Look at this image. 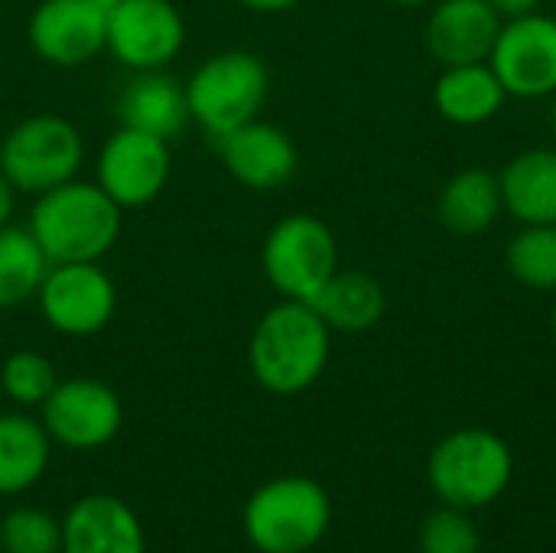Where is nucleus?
I'll return each instance as SVG.
<instances>
[{
  "label": "nucleus",
  "mask_w": 556,
  "mask_h": 553,
  "mask_svg": "<svg viewBox=\"0 0 556 553\" xmlns=\"http://www.w3.org/2000/svg\"><path fill=\"white\" fill-rule=\"evenodd\" d=\"M55 385H59L55 365L33 349L10 352L0 368V388L16 407H42L46 398L55 391Z\"/></svg>",
  "instance_id": "25"
},
{
  "label": "nucleus",
  "mask_w": 556,
  "mask_h": 553,
  "mask_svg": "<svg viewBox=\"0 0 556 553\" xmlns=\"http://www.w3.org/2000/svg\"><path fill=\"white\" fill-rule=\"evenodd\" d=\"M52 456V437L42 420L26 414H0V495H23L33 489Z\"/></svg>",
  "instance_id": "22"
},
{
  "label": "nucleus",
  "mask_w": 556,
  "mask_h": 553,
  "mask_svg": "<svg viewBox=\"0 0 556 553\" xmlns=\"http://www.w3.org/2000/svg\"><path fill=\"white\" fill-rule=\"evenodd\" d=\"M329 521L332 502L309 476H280L264 482L241 515L244 538L261 553L313 551L326 538Z\"/></svg>",
  "instance_id": "5"
},
{
  "label": "nucleus",
  "mask_w": 556,
  "mask_h": 553,
  "mask_svg": "<svg viewBox=\"0 0 556 553\" xmlns=\"http://www.w3.org/2000/svg\"><path fill=\"white\" fill-rule=\"evenodd\" d=\"M215 147L228 176L251 192L283 189L300 169V150L293 137L283 127L261 117L218 137Z\"/></svg>",
  "instance_id": "14"
},
{
  "label": "nucleus",
  "mask_w": 556,
  "mask_h": 553,
  "mask_svg": "<svg viewBox=\"0 0 556 553\" xmlns=\"http://www.w3.org/2000/svg\"><path fill=\"white\" fill-rule=\"evenodd\" d=\"M3 553H62V521L42 508H13L0 518Z\"/></svg>",
  "instance_id": "26"
},
{
  "label": "nucleus",
  "mask_w": 556,
  "mask_h": 553,
  "mask_svg": "<svg viewBox=\"0 0 556 553\" xmlns=\"http://www.w3.org/2000/svg\"><path fill=\"white\" fill-rule=\"evenodd\" d=\"M39 411L52 443L78 453L108 447L124 424V404L117 391L98 378L59 381Z\"/></svg>",
  "instance_id": "11"
},
{
  "label": "nucleus",
  "mask_w": 556,
  "mask_h": 553,
  "mask_svg": "<svg viewBox=\"0 0 556 553\" xmlns=\"http://www.w3.org/2000/svg\"><path fill=\"white\" fill-rule=\"evenodd\" d=\"M85 140L68 117L29 114L0 140V173L23 196H42L78 176Z\"/></svg>",
  "instance_id": "7"
},
{
  "label": "nucleus",
  "mask_w": 556,
  "mask_h": 553,
  "mask_svg": "<svg viewBox=\"0 0 556 553\" xmlns=\"http://www.w3.org/2000/svg\"><path fill=\"white\" fill-rule=\"evenodd\" d=\"M261 271L280 300L313 303L339 271V241L319 215H283L264 235Z\"/></svg>",
  "instance_id": "6"
},
{
  "label": "nucleus",
  "mask_w": 556,
  "mask_h": 553,
  "mask_svg": "<svg viewBox=\"0 0 556 553\" xmlns=\"http://www.w3.org/2000/svg\"><path fill=\"white\" fill-rule=\"evenodd\" d=\"M186 46V20L173 0H121L108 13V52L130 72L166 68Z\"/></svg>",
  "instance_id": "12"
},
{
  "label": "nucleus",
  "mask_w": 556,
  "mask_h": 553,
  "mask_svg": "<svg viewBox=\"0 0 556 553\" xmlns=\"http://www.w3.org/2000/svg\"><path fill=\"white\" fill-rule=\"evenodd\" d=\"M551 134H554V143H556V95L551 98Z\"/></svg>",
  "instance_id": "32"
},
{
  "label": "nucleus",
  "mask_w": 556,
  "mask_h": 553,
  "mask_svg": "<svg viewBox=\"0 0 556 553\" xmlns=\"http://www.w3.org/2000/svg\"><path fill=\"white\" fill-rule=\"evenodd\" d=\"M332 352V329L309 303L280 300L254 323L248 339V368L254 381L277 394L293 398L309 391Z\"/></svg>",
  "instance_id": "1"
},
{
  "label": "nucleus",
  "mask_w": 556,
  "mask_h": 553,
  "mask_svg": "<svg viewBox=\"0 0 556 553\" xmlns=\"http://www.w3.org/2000/svg\"><path fill=\"white\" fill-rule=\"evenodd\" d=\"M511 447L498 433L482 427H463L446 433L427 460V479L437 499L463 512L485 508L502 499L511 486Z\"/></svg>",
  "instance_id": "3"
},
{
  "label": "nucleus",
  "mask_w": 556,
  "mask_h": 553,
  "mask_svg": "<svg viewBox=\"0 0 556 553\" xmlns=\"http://www.w3.org/2000/svg\"><path fill=\"white\" fill-rule=\"evenodd\" d=\"M117 121L173 143L186 124H192L182 81L166 68L134 72V78L117 95Z\"/></svg>",
  "instance_id": "17"
},
{
  "label": "nucleus",
  "mask_w": 556,
  "mask_h": 553,
  "mask_svg": "<svg viewBox=\"0 0 556 553\" xmlns=\"http://www.w3.org/2000/svg\"><path fill=\"white\" fill-rule=\"evenodd\" d=\"M498 183L505 212L518 225H556V143L515 153Z\"/></svg>",
  "instance_id": "18"
},
{
  "label": "nucleus",
  "mask_w": 556,
  "mask_h": 553,
  "mask_svg": "<svg viewBox=\"0 0 556 553\" xmlns=\"http://www.w3.org/2000/svg\"><path fill=\"white\" fill-rule=\"evenodd\" d=\"M52 261L33 238L26 225L0 228V310H13L26 300H36Z\"/></svg>",
  "instance_id": "23"
},
{
  "label": "nucleus",
  "mask_w": 556,
  "mask_h": 553,
  "mask_svg": "<svg viewBox=\"0 0 556 553\" xmlns=\"http://www.w3.org/2000/svg\"><path fill=\"white\" fill-rule=\"evenodd\" d=\"M502 215H505L502 183H498V173L492 169H482V166L459 169L440 189L437 218L456 238H476L495 228Z\"/></svg>",
  "instance_id": "20"
},
{
  "label": "nucleus",
  "mask_w": 556,
  "mask_h": 553,
  "mask_svg": "<svg viewBox=\"0 0 556 553\" xmlns=\"http://www.w3.org/2000/svg\"><path fill=\"white\" fill-rule=\"evenodd\" d=\"M397 7H424V3H433V0H391Z\"/></svg>",
  "instance_id": "31"
},
{
  "label": "nucleus",
  "mask_w": 556,
  "mask_h": 553,
  "mask_svg": "<svg viewBox=\"0 0 556 553\" xmlns=\"http://www.w3.org/2000/svg\"><path fill=\"white\" fill-rule=\"evenodd\" d=\"M124 209L98 186L68 179L42 196L29 209V231L52 264L101 261L121 238Z\"/></svg>",
  "instance_id": "2"
},
{
  "label": "nucleus",
  "mask_w": 556,
  "mask_h": 553,
  "mask_svg": "<svg viewBox=\"0 0 556 553\" xmlns=\"http://www.w3.org/2000/svg\"><path fill=\"white\" fill-rule=\"evenodd\" d=\"M417 544L420 553H482V535L469 512L443 505L424 518Z\"/></svg>",
  "instance_id": "27"
},
{
  "label": "nucleus",
  "mask_w": 556,
  "mask_h": 553,
  "mask_svg": "<svg viewBox=\"0 0 556 553\" xmlns=\"http://www.w3.org/2000/svg\"><path fill=\"white\" fill-rule=\"evenodd\" d=\"M235 3H241L244 10H254V13H287L300 0H235Z\"/></svg>",
  "instance_id": "30"
},
{
  "label": "nucleus",
  "mask_w": 556,
  "mask_h": 553,
  "mask_svg": "<svg viewBox=\"0 0 556 553\" xmlns=\"http://www.w3.org/2000/svg\"><path fill=\"white\" fill-rule=\"evenodd\" d=\"M508 91L489 62L446 65L433 85V108L446 124L456 127H482L502 114Z\"/></svg>",
  "instance_id": "19"
},
{
  "label": "nucleus",
  "mask_w": 556,
  "mask_h": 553,
  "mask_svg": "<svg viewBox=\"0 0 556 553\" xmlns=\"http://www.w3.org/2000/svg\"><path fill=\"white\" fill-rule=\"evenodd\" d=\"M62 553H147L137 512L114 495H85L62 518Z\"/></svg>",
  "instance_id": "16"
},
{
  "label": "nucleus",
  "mask_w": 556,
  "mask_h": 553,
  "mask_svg": "<svg viewBox=\"0 0 556 553\" xmlns=\"http://www.w3.org/2000/svg\"><path fill=\"white\" fill-rule=\"evenodd\" d=\"M173 173V153L169 140H160L153 134L117 127L94 160V183L127 212L150 205L169 183Z\"/></svg>",
  "instance_id": "9"
},
{
  "label": "nucleus",
  "mask_w": 556,
  "mask_h": 553,
  "mask_svg": "<svg viewBox=\"0 0 556 553\" xmlns=\"http://www.w3.org/2000/svg\"><path fill=\"white\" fill-rule=\"evenodd\" d=\"M551 329H554V339H556V293H554V310H551Z\"/></svg>",
  "instance_id": "34"
},
{
  "label": "nucleus",
  "mask_w": 556,
  "mask_h": 553,
  "mask_svg": "<svg viewBox=\"0 0 556 553\" xmlns=\"http://www.w3.org/2000/svg\"><path fill=\"white\" fill-rule=\"evenodd\" d=\"M508 274L541 293H556V225H521L505 248Z\"/></svg>",
  "instance_id": "24"
},
{
  "label": "nucleus",
  "mask_w": 556,
  "mask_h": 553,
  "mask_svg": "<svg viewBox=\"0 0 556 553\" xmlns=\"http://www.w3.org/2000/svg\"><path fill=\"white\" fill-rule=\"evenodd\" d=\"M508 98L541 101L556 95V16L544 10L505 20L489 55Z\"/></svg>",
  "instance_id": "10"
},
{
  "label": "nucleus",
  "mask_w": 556,
  "mask_h": 553,
  "mask_svg": "<svg viewBox=\"0 0 556 553\" xmlns=\"http://www.w3.org/2000/svg\"><path fill=\"white\" fill-rule=\"evenodd\" d=\"M94 3H98V7H101L104 13H111V10H114V7H117L121 0H94Z\"/></svg>",
  "instance_id": "33"
},
{
  "label": "nucleus",
  "mask_w": 556,
  "mask_h": 553,
  "mask_svg": "<svg viewBox=\"0 0 556 553\" xmlns=\"http://www.w3.org/2000/svg\"><path fill=\"white\" fill-rule=\"evenodd\" d=\"M502 23L489 0H433L424 39L443 68L489 62Z\"/></svg>",
  "instance_id": "15"
},
{
  "label": "nucleus",
  "mask_w": 556,
  "mask_h": 553,
  "mask_svg": "<svg viewBox=\"0 0 556 553\" xmlns=\"http://www.w3.org/2000/svg\"><path fill=\"white\" fill-rule=\"evenodd\" d=\"M26 39L42 62L75 68L108 49V13L94 0H39Z\"/></svg>",
  "instance_id": "13"
},
{
  "label": "nucleus",
  "mask_w": 556,
  "mask_h": 553,
  "mask_svg": "<svg viewBox=\"0 0 556 553\" xmlns=\"http://www.w3.org/2000/svg\"><path fill=\"white\" fill-rule=\"evenodd\" d=\"M495 7V13L502 20H518V16H531L544 7V0H489Z\"/></svg>",
  "instance_id": "28"
},
{
  "label": "nucleus",
  "mask_w": 556,
  "mask_h": 553,
  "mask_svg": "<svg viewBox=\"0 0 556 553\" xmlns=\"http://www.w3.org/2000/svg\"><path fill=\"white\" fill-rule=\"evenodd\" d=\"M332 332H368L384 319L388 293L378 277L365 271H336L309 303Z\"/></svg>",
  "instance_id": "21"
},
{
  "label": "nucleus",
  "mask_w": 556,
  "mask_h": 553,
  "mask_svg": "<svg viewBox=\"0 0 556 553\" xmlns=\"http://www.w3.org/2000/svg\"><path fill=\"white\" fill-rule=\"evenodd\" d=\"M39 316L59 336L85 339L101 332L117 310V287L98 261L52 264L39 293Z\"/></svg>",
  "instance_id": "8"
},
{
  "label": "nucleus",
  "mask_w": 556,
  "mask_h": 553,
  "mask_svg": "<svg viewBox=\"0 0 556 553\" xmlns=\"http://www.w3.org/2000/svg\"><path fill=\"white\" fill-rule=\"evenodd\" d=\"M186 104L192 124L212 140L261 117L270 95V72L251 49H225L208 55L186 81Z\"/></svg>",
  "instance_id": "4"
},
{
  "label": "nucleus",
  "mask_w": 556,
  "mask_h": 553,
  "mask_svg": "<svg viewBox=\"0 0 556 553\" xmlns=\"http://www.w3.org/2000/svg\"><path fill=\"white\" fill-rule=\"evenodd\" d=\"M13 209H16V189L7 183V176L0 173V228L13 222Z\"/></svg>",
  "instance_id": "29"
}]
</instances>
